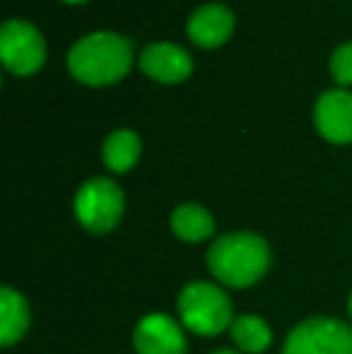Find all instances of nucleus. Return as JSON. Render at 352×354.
Listing matches in <instances>:
<instances>
[{
    "mask_svg": "<svg viewBox=\"0 0 352 354\" xmlns=\"http://www.w3.org/2000/svg\"><path fill=\"white\" fill-rule=\"evenodd\" d=\"M270 243L256 232H230L217 236L205 253V266L220 284L246 289L270 270Z\"/></svg>",
    "mask_w": 352,
    "mask_h": 354,
    "instance_id": "obj_1",
    "label": "nucleus"
},
{
    "mask_svg": "<svg viewBox=\"0 0 352 354\" xmlns=\"http://www.w3.org/2000/svg\"><path fill=\"white\" fill-rule=\"evenodd\" d=\"M133 48L116 32H92L68 51V71L75 80L92 87L113 84L131 71Z\"/></svg>",
    "mask_w": 352,
    "mask_h": 354,
    "instance_id": "obj_2",
    "label": "nucleus"
},
{
    "mask_svg": "<svg viewBox=\"0 0 352 354\" xmlns=\"http://www.w3.org/2000/svg\"><path fill=\"white\" fill-rule=\"evenodd\" d=\"M178 321L188 333L198 337H215L230 333L234 323V304L230 294L215 282L193 280L178 292L176 299Z\"/></svg>",
    "mask_w": 352,
    "mask_h": 354,
    "instance_id": "obj_3",
    "label": "nucleus"
},
{
    "mask_svg": "<svg viewBox=\"0 0 352 354\" xmlns=\"http://www.w3.org/2000/svg\"><path fill=\"white\" fill-rule=\"evenodd\" d=\"M73 212L89 234H109L118 227L126 212V198L113 178L92 176L77 188Z\"/></svg>",
    "mask_w": 352,
    "mask_h": 354,
    "instance_id": "obj_4",
    "label": "nucleus"
},
{
    "mask_svg": "<svg viewBox=\"0 0 352 354\" xmlns=\"http://www.w3.org/2000/svg\"><path fill=\"white\" fill-rule=\"evenodd\" d=\"M280 354H352V326L340 318L311 316L287 333Z\"/></svg>",
    "mask_w": 352,
    "mask_h": 354,
    "instance_id": "obj_5",
    "label": "nucleus"
},
{
    "mask_svg": "<svg viewBox=\"0 0 352 354\" xmlns=\"http://www.w3.org/2000/svg\"><path fill=\"white\" fill-rule=\"evenodd\" d=\"M0 58L12 75L27 77L39 73L46 61V41L34 24L8 19L0 29Z\"/></svg>",
    "mask_w": 352,
    "mask_h": 354,
    "instance_id": "obj_6",
    "label": "nucleus"
},
{
    "mask_svg": "<svg viewBox=\"0 0 352 354\" xmlns=\"http://www.w3.org/2000/svg\"><path fill=\"white\" fill-rule=\"evenodd\" d=\"M133 347L136 354H186V328L165 311L147 313L133 330Z\"/></svg>",
    "mask_w": 352,
    "mask_h": 354,
    "instance_id": "obj_7",
    "label": "nucleus"
},
{
    "mask_svg": "<svg viewBox=\"0 0 352 354\" xmlns=\"http://www.w3.org/2000/svg\"><path fill=\"white\" fill-rule=\"evenodd\" d=\"M314 123L321 138L335 145L352 142V92L328 89L314 104Z\"/></svg>",
    "mask_w": 352,
    "mask_h": 354,
    "instance_id": "obj_8",
    "label": "nucleus"
},
{
    "mask_svg": "<svg viewBox=\"0 0 352 354\" xmlns=\"http://www.w3.org/2000/svg\"><path fill=\"white\" fill-rule=\"evenodd\" d=\"M140 71L157 82L174 84L193 73V58L183 46L169 41H157L142 48Z\"/></svg>",
    "mask_w": 352,
    "mask_h": 354,
    "instance_id": "obj_9",
    "label": "nucleus"
},
{
    "mask_svg": "<svg viewBox=\"0 0 352 354\" xmlns=\"http://www.w3.org/2000/svg\"><path fill=\"white\" fill-rule=\"evenodd\" d=\"M186 32L196 46L217 48L232 37V32H234V15L222 3L201 5V8L193 10V15L188 17Z\"/></svg>",
    "mask_w": 352,
    "mask_h": 354,
    "instance_id": "obj_10",
    "label": "nucleus"
},
{
    "mask_svg": "<svg viewBox=\"0 0 352 354\" xmlns=\"http://www.w3.org/2000/svg\"><path fill=\"white\" fill-rule=\"evenodd\" d=\"M32 326V311L22 292L12 287L0 289V345L12 347L24 340Z\"/></svg>",
    "mask_w": 352,
    "mask_h": 354,
    "instance_id": "obj_11",
    "label": "nucleus"
},
{
    "mask_svg": "<svg viewBox=\"0 0 352 354\" xmlns=\"http://www.w3.org/2000/svg\"><path fill=\"white\" fill-rule=\"evenodd\" d=\"M169 227L183 243H203L215 234V217L196 203H183L169 214Z\"/></svg>",
    "mask_w": 352,
    "mask_h": 354,
    "instance_id": "obj_12",
    "label": "nucleus"
},
{
    "mask_svg": "<svg viewBox=\"0 0 352 354\" xmlns=\"http://www.w3.org/2000/svg\"><path fill=\"white\" fill-rule=\"evenodd\" d=\"M230 337L241 354H263L272 342V328L256 313H241L232 323Z\"/></svg>",
    "mask_w": 352,
    "mask_h": 354,
    "instance_id": "obj_13",
    "label": "nucleus"
},
{
    "mask_svg": "<svg viewBox=\"0 0 352 354\" xmlns=\"http://www.w3.org/2000/svg\"><path fill=\"white\" fill-rule=\"evenodd\" d=\"M140 149H142V145L136 133L128 131V128H118V131H113L111 136L104 140L102 157L109 171L126 174L128 169H133L138 164Z\"/></svg>",
    "mask_w": 352,
    "mask_h": 354,
    "instance_id": "obj_14",
    "label": "nucleus"
},
{
    "mask_svg": "<svg viewBox=\"0 0 352 354\" xmlns=\"http://www.w3.org/2000/svg\"><path fill=\"white\" fill-rule=\"evenodd\" d=\"M331 75L338 84H352V41L343 44L331 56Z\"/></svg>",
    "mask_w": 352,
    "mask_h": 354,
    "instance_id": "obj_15",
    "label": "nucleus"
},
{
    "mask_svg": "<svg viewBox=\"0 0 352 354\" xmlns=\"http://www.w3.org/2000/svg\"><path fill=\"white\" fill-rule=\"evenodd\" d=\"M210 354H241V352H234V350H215V352H210Z\"/></svg>",
    "mask_w": 352,
    "mask_h": 354,
    "instance_id": "obj_16",
    "label": "nucleus"
},
{
    "mask_svg": "<svg viewBox=\"0 0 352 354\" xmlns=\"http://www.w3.org/2000/svg\"><path fill=\"white\" fill-rule=\"evenodd\" d=\"M348 313H350V318H352V292H350V297H348Z\"/></svg>",
    "mask_w": 352,
    "mask_h": 354,
    "instance_id": "obj_17",
    "label": "nucleus"
},
{
    "mask_svg": "<svg viewBox=\"0 0 352 354\" xmlns=\"http://www.w3.org/2000/svg\"><path fill=\"white\" fill-rule=\"evenodd\" d=\"M63 3H73V5H77V3H87V0H63Z\"/></svg>",
    "mask_w": 352,
    "mask_h": 354,
    "instance_id": "obj_18",
    "label": "nucleus"
}]
</instances>
